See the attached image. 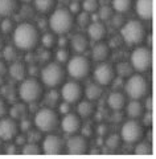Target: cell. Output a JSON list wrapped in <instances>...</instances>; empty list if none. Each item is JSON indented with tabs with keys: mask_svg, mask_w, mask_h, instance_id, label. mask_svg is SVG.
<instances>
[{
	"mask_svg": "<svg viewBox=\"0 0 156 159\" xmlns=\"http://www.w3.org/2000/svg\"><path fill=\"white\" fill-rule=\"evenodd\" d=\"M13 45L16 47L19 51L23 52H32L33 49H36V47L40 43V33L36 25H33L29 21H23L15 25L13 28Z\"/></svg>",
	"mask_w": 156,
	"mask_h": 159,
	"instance_id": "obj_1",
	"label": "cell"
},
{
	"mask_svg": "<svg viewBox=\"0 0 156 159\" xmlns=\"http://www.w3.org/2000/svg\"><path fill=\"white\" fill-rule=\"evenodd\" d=\"M17 94L19 98L21 99V102L27 103V105L36 103L44 97V85L36 77H25L20 81Z\"/></svg>",
	"mask_w": 156,
	"mask_h": 159,
	"instance_id": "obj_2",
	"label": "cell"
},
{
	"mask_svg": "<svg viewBox=\"0 0 156 159\" xmlns=\"http://www.w3.org/2000/svg\"><path fill=\"white\" fill-rule=\"evenodd\" d=\"M49 28L56 34H66L73 29L75 19L74 15L66 8L53 9L49 16Z\"/></svg>",
	"mask_w": 156,
	"mask_h": 159,
	"instance_id": "obj_3",
	"label": "cell"
},
{
	"mask_svg": "<svg viewBox=\"0 0 156 159\" xmlns=\"http://www.w3.org/2000/svg\"><path fill=\"white\" fill-rule=\"evenodd\" d=\"M40 81L42 82L44 86L50 89L62 85V82L65 81V69L62 64L52 61L44 65L41 72H40Z\"/></svg>",
	"mask_w": 156,
	"mask_h": 159,
	"instance_id": "obj_4",
	"label": "cell"
},
{
	"mask_svg": "<svg viewBox=\"0 0 156 159\" xmlns=\"http://www.w3.org/2000/svg\"><path fill=\"white\" fill-rule=\"evenodd\" d=\"M33 123L40 133H52L60 125L58 113L53 107H42L34 114Z\"/></svg>",
	"mask_w": 156,
	"mask_h": 159,
	"instance_id": "obj_5",
	"label": "cell"
},
{
	"mask_svg": "<svg viewBox=\"0 0 156 159\" xmlns=\"http://www.w3.org/2000/svg\"><path fill=\"white\" fill-rule=\"evenodd\" d=\"M145 28L140 20H128L120 27V36L127 45H139L145 39Z\"/></svg>",
	"mask_w": 156,
	"mask_h": 159,
	"instance_id": "obj_6",
	"label": "cell"
},
{
	"mask_svg": "<svg viewBox=\"0 0 156 159\" xmlns=\"http://www.w3.org/2000/svg\"><path fill=\"white\" fill-rule=\"evenodd\" d=\"M149 92L148 81L142 74H131L124 82V94L131 99H142L147 97Z\"/></svg>",
	"mask_w": 156,
	"mask_h": 159,
	"instance_id": "obj_7",
	"label": "cell"
},
{
	"mask_svg": "<svg viewBox=\"0 0 156 159\" xmlns=\"http://www.w3.org/2000/svg\"><path fill=\"white\" fill-rule=\"evenodd\" d=\"M66 62V72L73 80H82L89 76L91 64L82 54H75L73 57H69Z\"/></svg>",
	"mask_w": 156,
	"mask_h": 159,
	"instance_id": "obj_8",
	"label": "cell"
},
{
	"mask_svg": "<svg viewBox=\"0 0 156 159\" xmlns=\"http://www.w3.org/2000/svg\"><path fill=\"white\" fill-rule=\"evenodd\" d=\"M152 62V53L151 49L143 45H138L136 48L131 52L130 56V64L134 70H136L139 73H143L145 70H148Z\"/></svg>",
	"mask_w": 156,
	"mask_h": 159,
	"instance_id": "obj_9",
	"label": "cell"
},
{
	"mask_svg": "<svg viewBox=\"0 0 156 159\" xmlns=\"http://www.w3.org/2000/svg\"><path fill=\"white\" fill-rule=\"evenodd\" d=\"M144 135V127L138 119H128L120 127V139L126 143H136Z\"/></svg>",
	"mask_w": 156,
	"mask_h": 159,
	"instance_id": "obj_10",
	"label": "cell"
},
{
	"mask_svg": "<svg viewBox=\"0 0 156 159\" xmlns=\"http://www.w3.org/2000/svg\"><path fill=\"white\" fill-rule=\"evenodd\" d=\"M82 96H83V89L77 82V80L62 82L61 90H60V97L62 98V101L70 103V105H75L82 98Z\"/></svg>",
	"mask_w": 156,
	"mask_h": 159,
	"instance_id": "obj_11",
	"label": "cell"
},
{
	"mask_svg": "<svg viewBox=\"0 0 156 159\" xmlns=\"http://www.w3.org/2000/svg\"><path fill=\"white\" fill-rule=\"evenodd\" d=\"M41 150L47 155H60L65 151V141L57 134L48 133V135L41 139Z\"/></svg>",
	"mask_w": 156,
	"mask_h": 159,
	"instance_id": "obj_12",
	"label": "cell"
},
{
	"mask_svg": "<svg viewBox=\"0 0 156 159\" xmlns=\"http://www.w3.org/2000/svg\"><path fill=\"white\" fill-rule=\"evenodd\" d=\"M94 81L100 86H106L113 84L114 78H115V69L111 64H109L106 61L99 62L97 68L94 69Z\"/></svg>",
	"mask_w": 156,
	"mask_h": 159,
	"instance_id": "obj_13",
	"label": "cell"
},
{
	"mask_svg": "<svg viewBox=\"0 0 156 159\" xmlns=\"http://www.w3.org/2000/svg\"><path fill=\"white\" fill-rule=\"evenodd\" d=\"M65 148L70 155H83L89 150L87 138L82 134H72L65 143Z\"/></svg>",
	"mask_w": 156,
	"mask_h": 159,
	"instance_id": "obj_14",
	"label": "cell"
},
{
	"mask_svg": "<svg viewBox=\"0 0 156 159\" xmlns=\"http://www.w3.org/2000/svg\"><path fill=\"white\" fill-rule=\"evenodd\" d=\"M19 123L12 117L0 118V139L4 142H9L19 135Z\"/></svg>",
	"mask_w": 156,
	"mask_h": 159,
	"instance_id": "obj_15",
	"label": "cell"
},
{
	"mask_svg": "<svg viewBox=\"0 0 156 159\" xmlns=\"http://www.w3.org/2000/svg\"><path fill=\"white\" fill-rule=\"evenodd\" d=\"M60 125H61V129L64 133L69 134V135H72V134H75L81 130V118L77 113H65L64 117L60 119Z\"/></svg>",
	"mask_w": 156,
	"mask_h": 159,
	"instance_id": "obj_16",
	"label": "cell"
},
{
	"mask_svg": "<svg viewBox=\"0 0 156 159\" xmlns=\"http://www.w3.org/2000/svg\"><path fill=\"white\" fill-rule=\"evenodd\" d=\"M106 27L102 21H91L87 25V36L89 39H91L93 41H103V39L106 37Z\"/></svg>",
	"mask_w": 156,
	"mask_h": 159,
	"instance_id": "obj_17",
	"label": "cell"
},
{
	"mask_svg": "<svg viewBox=\"0 0 156 159\" xmlns=\"http://www.w3.org/2000/svg\"><path fill=\"white\" fill-rule=\"evenodd\" d=\"M126 102H127L126 94L119 90L111 92L107 97V106L114 111H119V110H122V109H124Z\"/></svg>",
	"mask_w": 156,
	"mask_h": 159,
	"instance_id": "obj_18",
	"label": "cell"
},
{
	"mask_svg": "<svg viewBox=\"0 0 156 159\" xmlns=\"http://www.w3.org/2000/svg\"><path fill=\"white\" fill-rule=\"evenodd\" d=\"M70 48L75 54H82L89 47V39L82 33H75L70 39Z\"/></svg>",
	"mask_w": 156,
	"mask_h": 159,
	"instance_id": "obj_19",
	"label": "cell"
},
{
	"mask_svg": "<svg viewBox=\"0 0 156 159\" xmlns=\"http://www.w3.org/2000/svg\"><path fill=\"white\" fill-rule=\"evenodd\" d=\"M7 73L9 74V77H11L12 80L20 82L21 80H24L25 77H27L28 70H27V66H25L24 62H21V61H12L11 65L8 66Z\"/></svg>",
	"mask_w": 156,
	"mask_h": 159,
	"instance_id": "obj_20",
	"label": "cell"
},
{
	"mask_svg": "<svg viewBox=\"0 0 156 159\" xmlns=\"http://www.w3.org/2000/svg\"><path fill=\"white\" fill-rule=\"evenodd\" d=\"M135 11L140 20L152 17V0H135Z\"/></svg>",
	"mask_w": 156,
	"mask_h": 159,
	"instance_id": "obj_21",
	"label": "cell"
},
{
	"mask_svg": "<svg viewBox=\"0 0 156 159\" xmlns=\"http://www.w3.org/2000/svg\"><path fill=\"white\" fill-rule=\"evenodd\" d=\"M126 116L130 119H138L144 114V106L140 102V99H131L128 103L126 102Z\"/></svg>",
	"mask_w": 156,
	"mask_h": 159,
	"instance_id": "obj_22",
	"label": "cell"
},
{
	"mask_svg": "<svg viewBox=\"0 0 156 159\" xmlns=\"http://www.w3.org/2000/svg\"><path fill=\"white\" fill-rule=\"evenodd\" d=\"M109 56H110V48L107 44H105L103 41L95 43V45L91 49V57L94 61H97V62L106 61Z\"/></svg>",
	"mask_w": 156,
	"mask_h": 159,
	"instance_id": "obj_23",
	"label": "cell"
},
{
	"mask_svg": "<svg viewBox=\"0 0 156 159\" xmlns=\"http://www.w3.org/2000/svg\"><path fill=\"white\" fill-rule=\"evenodd\" d=\"M95 111V106H94V101L90 99H79L77 102V114L79 118H90Z\"/></svg>",
	"mask_w": 156,
	"mask_h": 159,
	"instance_id": "obj_24",
	"label": "cell"
},
{
	"mask_svg": "<svg viewBox=\"0 0 156 159\" xmlns=\"http://www.w3.org/2000/svg\"><path fill=\"white\" fill-rule=\"evenodd\" d=\"M19 9V0H0V17H11Z\"/></svg>",
	"mask_w": 156,
	"mask_h": 159,
	"instance_id": "obj_25",
	"label": "cell"
},
{
	"mask_svg": "<svg viewBox=\"0 0 156 159\" xmlns=\"http://www.w3.org/2000/svg\"><path fill=\"white\" fill-rule=\"evenodd\" d=\"M102 92H103L102 86L98 85L97 82H93V84H89L86 86V89L83 90V94L87 99H90V101H97V99H99L100 96H102Z\"/></svg>",
	"mask_w": 156,
	"mask_h": 159,
	"instance_id": "obj_26",
	"label": "cell"
},
{
	"mask_svg": "<svg viewBox=\"0 0 156 159\" xmlns=\"http://www.w3.org/2000/svg\"><path fill=\"white\" fill-rule=\"evenodd\" d=\"M33 7L37 12L49 13L56 7V0H33Z\"/></svg>",
	"mask_w": 156,
	"mask_h": 159,
	"instance_id": "obj_27",
	"label": "cell"
},
{
	"mask_svg": "<svg viewBox=\"0 0 156 159\" xmlns=\"http://www.w3.org/2000/svg\"><path fill=\"white\" fill-rule=\"evenodd\" d=\"M132 7V0H111V8L117 13H126Z\"/></svg>",
	"mask_w": 156,
	"mask_h": 159,
	"instance_id": "obj_28",
	"label": "cell"
},
{
	"mask_svg": "<svg viewBox=\"0 0 156 159\" xmlns=\"http://www.w3.org/2000/svg\"><path fill=\"white\" fill-rule=\"evenodd\" d=\"M42 152L41 146L38 145V142H27L21 147V154L24 155H40Z\"/></svg>",
	"mask_w": 156,
	"mask_h": 159,
	"instance_id": "obj_29",
	"label": "cell"
},
{
	"mask_svg": "<svg viewBox=\"0 0 156 159\" xmlns=\"http://www.w3.org/2000/svg\"><path fill=\"white\" fill-rule=\"evenodd\" d=\"M40 43L45 49H52L57 44V34L53 32L44 33L42 36H40Z\"/></svg>",
	"mask_w": 156,
	"mask_h": 159,
	"instance_id": "obj_30",
	"label": "cell"
},
{
	"mask_svg": "<svg viewBox=\"0 0 156 159\" xmlns=\"http://www.w3.org/2000/svg\"><path fill=\"white\" fill-rule=\"evenodd\" d=\"M8 113L11 114V117L13 119H21L25 117V114H27V103H24V102L15 103L11 107V111H8Z\"/></svg>",
	"mask_w": 156,
	"mask_h": 159,
	"instance_id": "obj_31",
	"label": "cell"
},
{
	"mask_svg": "<svg viewBox=\"0 0 156 159\" xmlns=\"http://www.w3.org/2000/svg\"><path fill=\"white\" fill-rule=\"evenodd\" d=\"M17 54H19V49L15 45L3 47V58H4V61H8V62L16 61Z\"/></svg>",
	"mask_w": 156,
	"mask_h": 159,
	"instance_id": "obj_32",
	"label": "cell"
},
{
	"mask_svg": "<svg viewBox=\"0 0 156 159\" xmlns=\"http://www.w3.org/2000/svg\"><path fill=\"white\" fill-rule=\"evenodd\" d=\"M114 69H115V74H119L120 77H126V78L128 76H131L134 72L131 64H128V62H119L117 66H114Z\"/></svg>",
	"mask_w": 156,
	"mask_h": 159,
	"instance_id": "obj_33",
	"label": "cell"
},
{
	"mask_svg": "<svg viewBox=\"0 0 156 159\" xmlns=\"http://www.w3.org/2000/svg\"><path fill=\"white\" fill-rule=\"evenodd\" d=\"M135 145L136 146H135L134 152L136 154V155H149L151 154V145L148 142H143L142 139H140Z\"/></svg>",
	"mask_w": 156,
	"mask_h": 159,
	"instance_id": "obj_34",
	"label": "cell"
},
{
	"mask_svg": "<svg viewBox=\"0 0 156 159\" xmlns=\"http://www.w3.org/2000/svg\"><path fill=\"white\" fill-rule=\"evenodd\" d=\"M98 8H99V2L98 0H82L81 9L83 12L93 13V12H97Z\"/></svg>",
	"mask_w": 156,
	"mask_h": 159,
	"instance_id": "obj_35",
	"label": "cell"
},
{
	"mask_svg": "<svg viewBox=\"0 0 156 159\" xmlns=\"http://www.w3.org/2000/svg\"><path fill=\"white\" fill-rule=\"evenodd\" d=\"M54 61H57L60 64H64V62H66L69 57H70V53L69 51L65 47H58V49L56 51V53H54Z\"/></svg>",
	"mask_w": 156,
	"mask_h": 159,
	"instance_id": "obj_36",
	"label": "cell"
},
{
	"mask_svg": "<svg viewBox=\"0 0 156 159\" xmlns=\"http://www.w3.org/2000/svg\"><path fill=\"white\" fill-rule=\"evenodd\" d=\"M120 135L118 134H110V135L106 138V147L110 148V150H117V148L120 146Z\"/></svg>",
	"mask_w": 156,
	"mask_h": 159,
	"instance_id": "obj_37",
	"label": "cell"
},
{
	"mask_svg": "<svg viewBox=\"0 0 156 159\" xmlns=\"http://www.w3.org/2000/svg\"><path fill=\"white\" fill-rule=\"evenodd\" d=\"M15 28V23L11 17H3L2 23H0V31L2 33H11Z\"/></svg>",
	"mask_w": 156,
	"mask_h": 159,
	"instance_id": "obj_38",
	"label": "cell"
},
{
	"mask_svg": "<svg viewBox=\"0 0 156 159\" xmlns=\"http://www.w3.org/2000/svg\"><path fill=\"white\" fill-rule=\"evenodd\" d=\"M98 15H99V17L100 20H109V19H111L113 16V8L111 7H107V6H102V7H99L98 9Z\"/></svg>",
	"mask_w": 156,
	"mask_h": 159,
	"instance_id": "obj_39",
	"label": "cell"
},
{
	"mask_svg": "<svg viewBox=\"0 0 156 159\" xmlns=\"http://www.w3.org/2000/svg\"><path fill=\"white\" fill-rule=\"evenodd\" d=\"M90 23V16L87 12L81 11L79 13H77V24L79 27H87Z\"/></svg>",
	"mask_w": 156,
	"mask_h": 159,
	"instance_id": "obj_40",
	"label": "cell"
},
{
	"mask_svg": "<svg viewBox=\"0 0 156 159\" xmlns=\"http://www.w3.org/2000/svg\"><path fill=\"white\" fill-rule=\"evenodd\" d=\"M58 98H60V96L58 94H54V92L52 90L50 92V94L47 97V101H48V105H49V107H52V106H54L56 103L58 102Z\"/></svg>",
	"mask_w": 156,
	"mask_h": 159,
	"instance_id": "obj_41",
	"label": "cell"
},
{
	"mask_svg": "<svg viewBox=\"0 0 156 159\" xmlns=\"http://www.w3.org/2000/svg\"><path fill=\"white\" fill-rule=\"evenodd\" d=\"M111 20H113L114 27H117V28H120L124 24V19L122 17V13H118L117 16H111Z\"/></svg>",
	"mask_w": 156,
	"mask_h": 159,
	"instance_id": "obj_42",
	"label": "cell"
},
{
	"mask_svg": "<svg viewBox=\"0 0 156 159\" xmlns=\"http://www.w3.org/2000/svg\"><path fill=\"white\" fill-rule=\"evenodd\" d=\"M7 114H8V105H7L6 99L0 98V118L6 117Z\"/></svg>",
	"mask_w": 156,
	"mask_h": 159,
	"instance_id": "obj_43",
	"label": "cell"
},
{
	"mask_svg": "<svg viewBox=\"0 0 156 159\" xmlns=\"http://www.w3.org/2000/svg\"><path fill=\"white\" fill-rule=\"evenodd\" d=\"M69 11L72 12L73 15H77V13H79V12H81V4H79L78 2H75V0H73V2L70 3Z\"/></svg>",
	"mask_w": 156,
	"mask_h": 159,
	"instance_id": "obj_44",
	"label": "cell"
},
{
	"mask_svg": "<svg viewBox=\"0 0 156 159\" xmlns=\"http://www.w3.org/2000/svg\"><path fill=\"white\" fill-rule=\"evenodd\" d=\"M31 126H32V122H31V121L21 118V125H19V127H21V130H23V131H29Z\"/></svg>",
	"mask_w": 156,
	"mask_h": 159,
	"instance_id": "obj_45",
	"label": "cell"
},
{
	"mask_svg": "<svg viewBox=\"0 0 156 159\" xmlns=\"http://www.w3.org/2000/svg\"><path fill=\"white\" fill-rule=\"evenodd\" d=\"M8 70V66H7V64L4 60H0V76H4V74L7 73Z\"/></svg>",
	"mask_w": 156,
	"mask_h": 159,
	"instance_id": "obj_46",
	"label": "cell"
},
{
	"mask_svg": "<svg viewBox=\"0 0 156 159\" xmlns=\"http://www.w3.org/2000/svg\"><path fill=\"white\" fill-rule=\"evenodd\" d=\"M64 103L61 105V111L65 114V113H69L70 111V103H68V102H65V101H62Z\"/></svg>",
	"mask_w": 156,
	"mask_h": 159,
	"instance_id": "obj_47",
	"label": "cell"
},
{
	"mask_svg": "<svg viewBox=\"0 0 156 159\" xmlns=\"http://www.w3.org/2000/svg\"><path fill=\"white\" fill-rule=\"evenodd\" d=\"M2 48H3V39L0 37V49H2Z\"/></svg>",
	"mask_w": 156,
	"mask_h": 159,
	"instance_id": "obj_48",
	"label": "cell"
},
{
	"mask_svg": "<svg viewBox=\"0 0 156 159\" xmlns=\"http://www.w3.org/2000/svg\"><path fill=\"white\" fill-rule=\"evenodd\" d=\"M21 2H24L25 4H28V3H31V2H32V0H21Z\"/></svg>",
	"mask_w": 156,
	"mask_h": 159,
	"instance_id": "obj_49",
	"label": "cell"
},
{
	"mask_svg": "<svg viewBox=\"0 0 156 159\" xmlns=\"http://www.w3.org/2000/svg\"><path fill=\"white\" fill-rule=\"evenodd\" d=\"M75 2H79V0H75Z\"/></svg>",
	"mask_w": 156,
	"mask_h": 159,
	"instance_id": "obj_50",
	"label": "cell"
}]
</instances>
